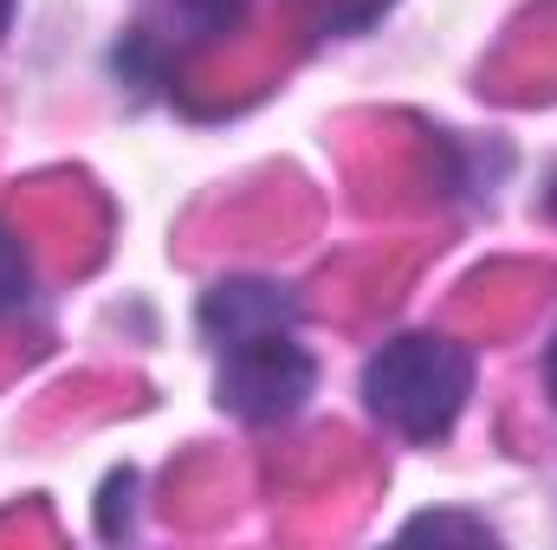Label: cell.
<instances>
[{"label":"cell","mask_w":557,"mask_h":550,"mask_svg":"<svg viewBox=\"0 0 557 550\" xmlns=\"http://www.w3.org/2000/svg\"><path fill=\"white\" fill-rule=\"evenodd\" d=\"M403 538H447V545H493V532L480 518H460V512H421L403 525Z\"/></svg>","instance_id":"obj_4"},{"label":"cell","mask_w":557,"mask_h":550,"mask_svg":"<svg viewBox=\"0 0 557 550\" xmlns=\"http://www.w3.org/2000/svg\"><path fill=\"white\" fill-rule=\"evenodd\" d=\"M182 13H188L201 33H221V26H234V20L247 13V0H182Z\"/></svg>","instance_id":"obj_7"},{"label":"cell","mask_w":557,"mask_h":550,"mask_svg":"<svg viewBox=\"0 0 557 550\" xmlns=\"http://www.w3.org/2000/svg\"><path fill=\"white\" fill-rule=\"evenodd\" d=\"M131 492H137V473H131V466L104 479V512H98V532H104V538H117V505H131Z\"/></svg>","instance_id":"obj_8"},{"label":"cell","mask_w":557,"mask_h":550,"mask_svg":"<svg viewBox=\"0 0 557 550\" xmlns=\"http://www.w3.org/2000/svg\"><path fill=\"white\" fill-rule=\"evenodd\" d=\"M311 7V20L324 26V33H357V26H370L389 0H305Z\"/></svg>","instance_id":"obj_5"},{"label":"cell","mask_w":557,"mask_h":550,"mask_svg":"<svg viewBox=\"0 0 557 550\" xmlns=\"http://www.w3.org/2000/svg\"><path fill=\"white\" fill-rule=\"evenodd\" d=\"M7 20H13V0H0V33H7Z\"/></svg>","instance_id":"obj_10"},{"label":"cell","mask_w":557,"mask_h":550,"mask_svg":"<svg viewBox=\"0 0 557 550\" xmlns=\"http://www.w3.org/2000/svg\"><path fill=\"white\" fill-rule=\"evenodd\" d=\"M26 285H33V273H26V253H20V240L0 227V311L26 304Z\"/></svg>","instance_id":"obj_6"},{"label":"cell","mask_w":557,"mask_h":550,"mask_svg":"<svg viewBox=\"0 0 557 550\" xmlns=\"http://www.w3.org/2000/svg\"><path fill=\"white\" fill-rule=\"evenodd\" d=\"M545 383H552V396H557V343H552V357H545Z\"/></svg>","instance_id":"obj_9"},{"label":"cell","mask_w":557,"mask_h":550,"mask_svg":"<svg viewBox=\"0 0 557 550\" xmlns=\"http://www.w3.org/2000/svg\"><path fill=\"white\" fill-rule=\"evenodd\" d=\"M195 324H201V337L227 357V350L260 343V337H292V330H298V298H292L285 285H273V278H221V285L201 298Z\"/></svg>","instance_id":"obj_3"},{"label":"cell","mask_w":557,"mask_h":550,"mask_svg":"<svg viewBox=\"0 0 557 550\" xmlns=\"http://www.w3.org/2000/svg\"><path fill=\"white\" fill-rule=\"evenodd\" d=\"M473 396V357L447 337H396L363 363V402L409 440H441Z\"/></svg>","instance_id":"obj_1"},{"label":"cell","mask_w":557,"mask_h":550,"mask_svg":"<svg viewBox=\"0 0 557 550\" xmlns=\"http://www.w3.org/2000/svg\"><path fill=\"white\" fill-rule=\"evenodd\" d=\"M311 383H318V370L292 337H260V343L227 350L214 402L227 414H240V421H253V427H267V421H292L305 409Z\"/></svg>","instance_id":"obj_2"}]
</instances>
